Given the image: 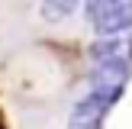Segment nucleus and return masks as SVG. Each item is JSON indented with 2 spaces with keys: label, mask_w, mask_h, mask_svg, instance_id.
Here are the masks:
<instances>
[{
  "label": "nucleus",
  "mask_w": 132,
  "mask_h": 129,
  "mask_svg": "<svg viewBox=\"0 0 132 129\" xmlns=\"http://www.w3.org/2000/svg\"><path fill=\"white\" fill-rule=\"evenodd\" d=\"M87 3V0H42V19L45 23H61V19H68L74 10H81V6Z\"/></svg>",
  "instance_id": "nucleus-4"
},
{
  "label": "nucleus",
  "mask_w": 132,
  "mask_h": 129,
  "mask_svg": "<svg viewBox=\"0 0 132 129\" xmlns=\"http://www.w3.org/2000/svg\"><path fill=\"white\" fill-rule=\"evenodd\" d=\"M87 55L94 64H106V61H129L132 58V42L126 36H97L87 45Z\"/></svg>",
  "instance_id": "nucleus-1"
},
{
  "label": "nucleus",
  "mask_w": 132,
  "mask_h": 129,
  "mask_svg": "<svg viewBox=\"0 0 132 129\" xmlns=\"http://www.w3.org/2000/svg\"><path fill=\"white\" fill-rule=\"evenodd\" d=\"M0 129H10V126H6V116H3V110H0Z\"/></svg>",
  "instance_id": "nucleus-5"
},
{
  "label": "nucleus",
  "mask_w": 132,
  "mask_h": 129,
  "mask_svg": "<svg viewBox=\"0 0 132 129\" xmlns=\"http://www.w3.org/2000/svg\"><path fill=\"white\" fill-rule=\"evenodd\" d=\"M129 71H132L129 61L94 64V71H90V90H100V94H106V90H126Z\"/></svg>",
  "instance_id": "nucleus-2"
},
{
  "label": "nucleus",
  "mask_w": 132,
  "mask_h": 129,
  "mask_svg": "<svg viewBox=\"0 0 132 129\" xmlns=\"http://www.w3.org/2000/svg\"><path fill=\"white\" fill-rule=\"evenodd\" d=\"M94 29H97V36H126L132 29V0H116L94 23Z\"/></svg>",
  "instance_id": "nucleus-3"
}]
</instances>
